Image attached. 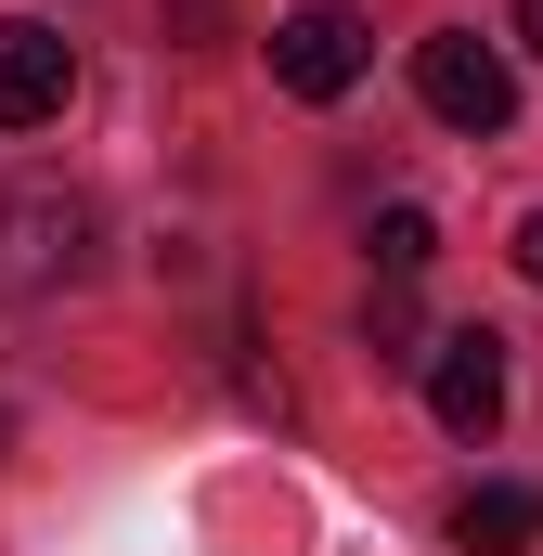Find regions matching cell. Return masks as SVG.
<instances>
[{
  "label": "cell",
  "instance_id": "10",
  "mask_svg": "<svg viewBox=\"0 0 543 556\" xmlns=\"http://www.w3.org/2000/svg\"><path fill=\"white\" fill-rule=\"evenodd\" d=\"M518 273L543 285V207H531V220H518Z\"/></svg>",
  "mask_w": 543,
  "mask_h": 556
},
{
  "label": "cell",
  "instance_id": "1",
  "mask_svg": "<svg viewBox=\"0 0 543 556\" xmlns=\"http://www.w3.org/2000/svg\"><path fill=\"white\" fill-rule=\"evenodd\" d=\"M91 260H104V207L78 181H0V298L13 311L91 285Z\"/></svg>",
  "mask_w": 543,
  "mask_h": 556
},
{
  "label": "cell",
  "instance_id": "6",
  "mask_svg": "<svg viewBox=\"0 0 543 556\" xmlns=\"http://www.w3.org/2000/svg\"><path fill=\"white\" fill-rule=\"evenodd\" d=\"M453 544L466 556H531L543 544V492L531 479H479V492L453 505Z\"/></svg>",
  "mask_w": 543,
  "mask_h": 556
},
{
  "label": "cell",
  "instance_id": "7",
  "mask_svg": "<svg viewBox=\"0 0 543 556\" xmlns=\"http://www.w3.org/2000/svg\"><path fill=\"white\" fill-rule=\"evenodd\" d=\"M363 350H376V363H427V350H440V337L414 324V285H376V298H363Z\"/></svg>",
  "mask_w": 543,
  "mask_h": 556
},
{
  "label": "cell",
  "instance_id": "5",
  "mask_svg": "<svg viewBox=\"0 0 543 556\" xmlns=\"http://www.w3.org/2000/svg\"><path fill=\"white\" fill-rule=\"evenodd\" d=\"M65 104H78V39L39 26V13H13L0 26V130H52Z\"/></svg>",
  "mask_w": 543,
  "mask_h": 556
},
{
  "label": "cell",
  "instance_id": "8",
  "mask_svg": "<svg viewBox=\"0 0 543 556\" xmlns=\"http://www.w3.org/2000/svg\"><path fill=\"white\" fill-rule=\"evenodd\" d=\"M427 260H440V220H427V207H389V220H376V285H414Z\"/></svg>",
  "mask_w": 543,
  "mask_h": 556
},
{
  "label": "cell",
  "instance_id": "3",
  "mask_svg": "<svg viewBox=\"0 0 543 556\" xmlns=\"http://www.w3.org/2000/svg\"><path fill=\"white\" fill-rule=\"evenodd\" d=\"M363 65H376V26H363L350 0H298V13H272V91H298V104H337Z\"/></svg>",
  "mask_w": 543,
  "mask_h": 556
},
{
  "label": "cell",
  "instance_id": "11",
  "mask_svg": "<svg viewBox=\"0 0 543 556\" xmlns=\"http://www.w3.org/2000/svg\"><path fill=\"white\" fill-rule=\"evenodd\" d=\"M0 453H13V415H0Z\"/></svg>",
  "mask_w": 543,
  "mask_h": 556
},
{
  "label": "cell",
  "instance_id": "4",
  "mask_svg": "<svg viewBox=\"0 0 543 556\" xmlns=\"http://www.w3.org/2000/svg\"><path fill=\"white\" fill-rule=\"evenodd\" d=\"M505 389H518V363H505L492 324H453L427 350V415H440V440H492L505 427Z\"/></svg>",
  "mask_w": 543,
  "mask_h": 556
},
{
  "label": "cell",
  "instance_id": "9",
  "mask_svg": "<svg viewBox=\"0 0 543 556\" xmlns=\"http://www.w3.org/2000/svg\"><path fill=\"white\" fill-rule=\"evenodd\" d=\"M505 39H518V52H543V0H518V13H505Z\"/></svg>",
  "mask_w": 543,
  "mask_h": 556
},
{
  "label": "cell",
  "instance_id": "2",
  "mask_svg": "<svg viewBox=\"0 0 543 556\" xmlns=\"http://www.w3.org/2000/svg\"><path fill=\"white\" fill-rule=\"evenodd\" d=\"M414 104L440 117V130L492 142L518 117V65H505V39H479V26H440V39H414Z\"/></svg>",
  "mask_w": 543,
  "mask_h": 556
}]
</instances>
